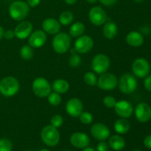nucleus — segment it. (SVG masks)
I'll use <instances>...</instances> for the list:
<instances>
[{
  "label": "nucleus",
  "mask_w": 151,
  "mask_h": 151,
  "mask_svg": "<svg viewBox=\"0 0 151 151\" xmlns=\"http://www.w3.org/2000/svg\"><path fill=\"white\" fill-rule=\"evenodd\" d=\"M32 23L28 21H23L20 22L14 29L15 37L19 39H25L28 38L32 32Z\"/></svg>",
  "instance_id": "17"
},
{
  "label": "nucleus",
  "mask_w": 151,
  "mask_h": 151,
  "mask_svg": "<svg viewBox=\"0 0 151 151\" xmlns=\"http://www.w3.org/2000/svg\"><path fill=\"white\" fill-rule=\"evenodd\" d=\"M12 142L8 139L3 138L0 139V151H11Z\"/></svg>",
  "instance_id": "32"
},
{
  "label": "nucleus",
  "mask_w": 151,
  "mask_h": 151,
  "mask_svg": "<svg viewBox=\"0 0 151 151\" xmlns=\"http://www.w3.org/2000/svg\"><path fill=\"white\" fill-rule=\"evenodd\" d=\"M132 72L135 77L139 78H145L150 72V63L143 58H137L132 63Z\"/></svg>",
  "instance_id": "7"
},
{
  "label": "nucleus",
  "mask_w": 151,
  "mask_h": 151,
  "mask_svg": "<svg viewBox=\"0 0 151 151\" xmlns=\"http://www.w3.org/2000/svg\"><path fill=\"white\" fill-rule=\"evenodd\" d=\"M94 47V41L89 35H83L78 37L75 42V49L80 54L89 52Z\"/></svg>",
  "instance_id": "11"
},
{
  "label": "nucleus",
  "mask_w": 151,
  "mask_h": 151,
  "mask_svg": "<svg viewBox=\"0 0 151 151\" xmlns=\"http://www.w3.org/2000/svg\"><path fill=\"white\" fill-rule=\"evenodd\" d=\"M144 145L147 148L151 149V135L147 136L144 139Z\"/></svg>",
  "instance_id": "40"
},
{
  "label": "nucleus",
  "mask_w": 151,
  "mask_h": 151,
  "mask_svg": "<svg viewBox=\"0 0 151 151\" xmlns=\"http://www.w3.org/2000/svg\"><path fill=\"white\" fill-rule=\"evenodd\" d=\"M71 46V37L66 32H58L52 40V47L58 54H64L69 51Z\"/></svg>",
  "instance_id": "4"
},
{
  "label": "nucleus",
  "mask_w": 151,
  "mask_h": 151,
  "mask_svg": "<svg viewBox=\"0 0 151 151\" xmlns=\"http://www.w3.org/2000/svg\"><path fill=\"white\" fill-rule=\"evenodd\" d=\"M78 0H64V1L66 2V4H69V5H72V4H75L77 2Z\"/></svg>",
  "instance_id": "41"
},
{
  "label": "nucleus",
  "mask_w": 151,
  "mask_h": 151,
  "mask_svg": "<svg viewBox=\"0 0 151 151\" xmlns=\"http://www.w3.org/2000/svg\"><path fill=\"white\" fill-rule=\"evenodd\" d=\"M74 16L70 11H63L59 16L58 22L63 26H68L73 22Z\"/></svg>",
  "instance_id": "26"
},
{
  "label": "nucleus",
  "mask_w": 151,
  "mask_h": 151,
  "mask_svg": "<svg viewBox=\"0 0 151 151\" xmlns=\"http://www.w3.org/2000/svg\"><path fill=\"white\" fill-rule=\"evenodd\" d=\"M9 15L15 21H22L28 16L29 7L23 1H13L9 6Z\"/></svg>",
  "instance_id": "2"
},
{
  "label": "nucleus",
  "mask_w": 151,
  "mask_h": 151,
  "mask_svg": "<svg viewBox=\"0 0 151 151\" xmlns=\"http://www.w3.org/2000/svg\"><path fill=\"white\" fill-rule=\"evenodd\" d=\"M39 151H50V150H47V149H42V150H39Z\"/></svg>",
  "instance_id": "47"
},
{
  "label": "nucleus",
  "mask_w": 151,
  "mask_h": 151,
  "mask_svg": "<svg viewBox=\"0 0 151 151\" xmlns=\"http://www.w3.org/2000/svg\"><path fill=\"white\" fill-rule=\"evenodd\" d=\"M50 123H51V125H52L53 127L58 128L63 125V118L62 117L61 115L55 114L53 116H52L51 119H50Z\"/></svg>",
  "instance_id": "31"
},
{
  "label": "nucleus",
  "mask_w": 151,
  "mask_h": 151,
  "mask_svg": "<svg viewBox=\"0 0 151 151\" xmlns=\"http://www.w3.org/2000/svg\"><path fill=\"white\" fill-rule=\"evenodd\" d=\"M114 131L119 134H125L130 130L131 125H130L129 122L125 118H120L117 119L115 122L114 125Z\"/></svg>",
  "instance_id": "25"
},
{
  "label": "nucleus",
  "mask_w": 151,
  "mask_h": 151,
  "mask_svg": "<svg viewBox=\"0 0 151 151\" xmlns=\"http://www.w3.org/2000/svg\"><path fill=\"white\" fill-rule=\"evenodd\" d=\"M133 151H141V150H133Z\"/></svg>",
  "instance_id": "48"
},
{
  "label": "nucleus",
  "mask_w": 151,
  "mask_h": 151,
  "mask_svg": "<svg viewBox=\"0 0 151 151\" xmlns=\"http://www.w3.org/2000/svg\"><path fill=\"white\" fill-rule=\"evenodd\" d=\"M86 30V27L83 23L81 22H76L71 25L69 28V35L73 38H78L83 35Z\"/></svg>",
  "instance_id": "24"
},
{
  "label": "nucleus",
  "mask_w": 151,
  "mask_h": 151,
  "mask_svg": "<svg viewBox=\"0 0 151 151\" xmlns=\"http://www.w3.org/2000/svg\"><path fill=\"white\" fill-rule=\"evenodd\" d=\"M126 42L132 47H139L144 43V37L137 31H131L127 35Z\"/></svg>",
  "instance_id": "20"
},
{
  "label": "nucleus",
  "mask_w": 151,
  "mask_h": 151,
  "mask_svg": "<svg viewBox=\"0 0 151 151\" xmlns=\"http://www.w3.org/2000/svg\"><path fill=\"white\" fill-rule=\"evenodd\" d=\"M118 86L119 90L125 94L134 93L137 90L138 83L136 77L131 74L126 73L120 77L118 80Z\"/></svg>",
  "instance_id": "5"
},
{
  "label": "nucleus",
  "mask_w": 151,
  "mask_h": 151,
  "mask_svg": "<svg viewBox=\"0 0 151 151\" xmlns=\"http://www.w3.org/2000/svg\"><path fill=\"white\" fill-rule=\"evenodd\" d=\"M109 144L105 141H100V142L97 145V151H109Z\"/></svg>",
  "instance_id": "35"
},
{
  "label": "nucleus",
  "mask_w": 151,
  "mask_h": 151,
  "mask_svg": "<svg viewBox=\"0 0 151 151\" xmlns=\"http://www.w3.org/2000/svg\"><path fill=\"white\" fill-rule=\"evenodd\" d=\"M83 151H97L95 150V149H94L93 147H86V148L83 149Z\"/></svg>",
  "instance_id": "43"
},
{
  "label": "nucleus",
  "mask_w": 151,
  "mask_h": 151,
  "mask_svg": "<svg viewBox=\"0 0 151 151\" xmlns=\"http://www.w3.org/2000/svg\"><path fill=\"white\" fill-rule=\"evenodd\" d=\"M76 50H75V47H74L73 49H72V50H71V54L72 55H75V54H76Z\"/></svg>",
  "instance_id": "45"
},
{
  "label": "nucleus",
  "mask_w": 151,
  "mask_h": 151,
  "mask_svg": "<svg viewBox=\"0 0 151 151\" xmlns=\"http://www.w3.org/2000/svg\"><path fill=\"white\" fill-rule=\"evenodd\" d=\"M47 34L44 30L38 29L32 33L28 37V43L30 47L32 48L38 49L43 47L47 42Z\"/></svg>",
  "instance_id": "14"
},
{
  "label": "nucleus",
  "mask_w": 151,
  "mask_h": 151,
  "mask_svg": "<svg viewBox=\"0 0 151 151\" xmlns=\"http://www.w3.org/2000/svg\"><path fill=\"white\" fill-rule=\"evenodd\" d=\"M70 142L76 148L84 149L89 145L90 139L85 133L76 132L71 136Z\"/></svg>",
  "instance_id": "18"
},
{
  "label": "nucleus",
  "mask_w": 151,
  "mask_h": 151,
  "mask_svg": "<svg viewBox=\"0 0 151 151\" xmlns=\"http://www.w3.org/2000/svg\"><path fill=\"white\" fill-rule=\"evenodd\" d=\"M144 86L145 89L148 91H151V75L145 77L144 81Z\"/></svg>",
  "instance_id": "36"
},
{
  "label": "nucleus",
  "mask_w": 151,
  "mask_h": 151,
  "mask_svg": "<svg viewBox=\"0 0 151 151\" xmlns=\"http://www.w3.org/2000/svg\"><path fill=\"white\" fill-rule=\"evenodd\" d=\"M115 113L121 118H129L134 114V107L130 102L127 100H119L116 102L114 106Z\"/></svg>",
  "instance_id": "13"
},
{
  "label": "nucleus",
  "mask_w": 151,
  "mask_h": 151,
  "mask_svg": "<svg viewBox=\"0 0 151 151\" xmlns=\"http://www.w3.org/2000/svg\"><path fill=\"white\" fill-rule=\"evenodd\" d=\"M61 24L60 22L53 18H48L43 21L42 28L43 30L50 35H56L60 32Z\"/></svg>",
  "instance_id": "19"
},
{
  "label": "nucleus",
  "mask_w": 151,
  "mask_h": 151,
  "mask_svg": "<svg viewBox=\"0 0 151 151\" xmlns=\"http://www.w3.org/2000/svg\"><path fill=\"white\" fill-rule=\"evenodd\" d=\"M109 145L114 150H122L125 146V139L119 135H113L109 137Z\"/></svg>",
  "instance_id": "22"
},
{
  "label": "nucleus",
  "mask_w": 151,
  "mask_h": 151,
  "mask_svg": "<svg viewBox=\"0 0 151 151\" xmlns=\"http://www.w3.org/2000/svg\"><path fill=\"white\" fill-rule=\"evenodd\" d=\"M20 84L16 78L7 76L0 81V93L4 97H10L16 95L19 91Z\"/></svg>",
  "instance_id": "1"
},
{
  "label": "nucleus",
  "mask_w": 151,
  "mask_h": 151,
  "mask_svg": "<svg viewBox=\"0 0 151 151\" xmlns=\"http://www.w3.org/2000/svg\"><path fill=\"white\" fill-rule=\"evenodd\" d=\"M4 28H3L1 26H0V41L4 38Z\"/></svg>",
  "instance_id": "42"
},
{
  "label": "nucleus",
  "mask_w": 151,
  "mask_h": 151,
  "mask_svg": "<svg viewBox=\"0 0 151 151\" xmlns=\"http://www.w3.org/2000/svg\"><path fill=\"white\" fill-rule=\"evenodd\" d=\"M81 63V58L79 55L75 54L72 55L71 57L69 58V64L71 67H78V66H80Z\"/></svg>",
  "instance_id": "33"
},
{
  "label": "nucleus",
  "mask_w": 151,
  "mask_h": 151,
  "mask_svg": "<svg viewBox=\"0 0 151 151\" xmlns=\"http://www.w3.org/2000/svg\"><path fill=\"white\" fill-rule=\"evenodd\" d=\"M118 32V27L114 22H108L104 24L103 27V34L107 39H114Z\"/></svg>",
  "instance_id": "21"
},
{
  "label": "nucleus",
  "mask_w": 151,
  "mask_h": 151,
  "mask_svg": "<svg viewBox=\"0 0 151 151\" xmlns=\"http://www.w3.org/2000/svg\"><path fill=\"white\" fill-rule=\"evenodd\" d=\"M20 55L24 60H30L34 55L33 48L29 45H24L21 48Z\"/></svg>",
  "instance_id": "27"
},
{
  "label": "nucleus",
  "mask_w": 151,
  "mask_h": 151,
  "mask_svg": "<svg viewBox=\"0 0 151 151\" xmlns=\"http://www.w3.org/2000/svg\"><path fill=\"white\" fill-rule=\"evenodd\" d=\"M41 137L43 142L49 147H55L60 142L58 130L51 125L43 128L41 132Z\"/></svg>",
  "instance_id": "3"
},
{
  "label": "nucleus",
  "mask_w": 151,
  "mask_h": 151,
  "mask_svg": "<svg viewBox=\"0 0 151 151\" xmlns=\"http://www.w3.org/2000/svg\"><path fill=\"white\" fill-rule=\"evenodd\" d=\"M34 94L38 97H46L52 92V86L49 81L44 78H37L32 83Z\"/></svg>",
  "instance_id": "6"
},
{
  "label": "nucleus",
  "mask_w": 151,
  "mask_h": 151,
  "mask_svg": "<svg viewBox=\"0 0 151 151\" xmlns=\"http://www.w3.org/2000/svg\"><path fill=\"white\" fill-rule=\"evenodd\" d=\"M69 83L67 81L63 79H57L52 83V88L55 92H57L58 94H62L67 92L69 89Z\"/></svg>",
  "instance_id": "23"
},
{
  "label": "nucleus",
  "mask_w": 151,
  "mask_h": 151,
  "mask_svg": "<svg viewBox=\"0 0 151 151\" xmlns=\"http://www.w3.org/2000/svg\"><path fill=\"white\" fill-rule=\"evenodd\" d=\"M111 61L106 55L98 54L95 55L91 61V68L95 73L102 74L107 72L110 68Z\"/></svg>",
  "instance_id": "8"
},
{
  "label": "nucleus",
  "mask_w": 151,
  "mask_h": 151,
  "mask_svg": "<svg viewBox=\"0 0 151 151\" xmlns=\"http://www.w3.org/2000/svg\"><path fill=\"white\" fill-rule=\"evenodd\" d=\"M83 110V105L81 100L74 97L69 100L66 105V113L72 117H79Z\"/></svg>",
  "instance_id": "15"
},
{
  "label": "nucleus",
  "mask_w": 151,
  "mask_h": 151,
  "mask_svg": "<svg viewBox=\"0 0 151 151\" xmlns=\"http://www.w3.org/2000/svg\"><path fill=\"white\" fill-rule=\"evenodd\" d=\"M48 102L51 106H58L61 103V97L57 92H51L48 96Z\"/></svg>",
  "instance_id": "29"
},
{
  "label": "nucleus",
  "mask_w": 151,
  "mask_h": 151,
  "mask_svg": "<svg viewBox=\"0 0 151 151\" xmlns=\"http://www.w3.org/2000/svg\"><path fill=\"white\" fill-rule=\"evenodd\" d=\"M25 151H29V150H25Z\"/></svg>",
  "instance_id": "49"
},
{
  "label": "nucleus",
  "mask_w": 151,
  "mask_h": 151,
  "mask_svg": "<svg viewBox=\"0 0 151 151\" xmlns=\"http://www.w3.org/2000/svg\"><path fill=\"white\" fill-rule=\"evenodd\" d=\"M88 19L92 24L95 26H101L107 21V14L101 7L95 6L90 9Z\"/></svg>",
  "instance_id": "10"
},
{
  "label": "nucleus",
  "mask_w": 151,
  "mask_h": 151,
  "mask_svg": "<svg viewBox=\"0 0 151 151\" xmlns=\"http://www.w3.org/2000/svg\"><path fill=\"white\" fill-rule=\"evenodd\" d=\"M41 2V0H27V3L29 7H35Z\"/></svg>",
  "instance_id": "39"
},
{
  "label": "nucleus",
  "mask_w": 151,
  "mask_h": 151,
  "mask_svg": "<svg viewBox=\"0 0 151 151\" xmlns=\"http://www.w3.org/2000/svg\"><path fill=\"white\" fill-rule=\"evenodd\" d=\"M103 104L106 107L109 108V109H112V108H114L115 105H116V100L112 96H106L103 98Z\"/></svg>",
  "instance_id": "34"
},
{
  "label": "nucleus",
  "mask_w": 151,
  "mask_h": 151,
  "mask_svg": "<svg viewBox=\"0 0 151 151\" xmlns=\"http://www.w3.org/2000/svg\"><path fill=\"white\" fill-rule=\"evenodd\" d=\"M15 37L14 31L11 29H8L7 31H4V38L7 40H11Z\"/></svg>",
  "instance_id": "37"
},
{
  "label": "nucleus",
  "mask_w": 151,
  "mask_h": 151,
  "mask_svg": "<svg viewBox=\"0 0 151 151\" xmlns=\"http://www.w3.org/2000/svg\"><path fill=\"white\" fill-rule=\"evenodd\" d=\"M98 1L105 6H112L117 1V0H98Z\"/></svg>",
  "instance_id": "38"
},
{
  "label": "nucleus",
  "mask_w": 151,
  "mask_h": 151,
  "mask_svg": "<svg viewBox=\"0 0 151 151\" xmlns=\"http://www.w3.org/2000/svg\"><path fill=\"white\" fill-rule=\"evenodd\" d=\"M134 112L136 118L139 122H147L151 119V107L147 103H139Z\"/></svg>",
  "instance_id": "16"
},
{
  "label": "nucleus",
  "mask_w": 151,
  "mask_h": 151,
  "mask_svg": "<svg viewBox=\"0 0 151 151\" xmlns=\"http://www.w3.org/2000/svg\"><path fill=\"white\" fill-rule=\"evenodd\" d=\"M134 1H135L136 2H137V3H142V2H143L145 0H134Z\"/></svg>",
  "instance_id": "46"
},
{
  "label": "nucleus",
  "mask_w": 151,
  "mask_h": 151,
  "mask_svg": "<svg viewBox=\"0 0 151 151\" xmlns=\"http://www.w3.org/2000/svg\"><path fill=\"white\" fill-rule=\"evenodd\" d=\"M80 121L84 125H89L93 121V116L91 113L87 111H83L79 116Z\"/></svg>",
  "instance_id": "30"
},
{
  "label": "nucleus",
  "mask_w": 151,
  "mask_h": 151,
  "mask_svg": "<svg viewBox=\"0 0 151 151\" xmlns=\"http://www.w3.org/2000/svg\"><path fill=\"white\" fill-rule=\"evenodd\" d=\"M97 85L100 89L104 91H111L117 86L118 79L114 74L105 72L97 79Z\"/></svg>",
  "instance_id": "9"
},
{
  "label": "nucleus",
  "mask_w": 151,
  "mask_h": 151,
  "mask_svg": "<svg viewBox=\"0 0 151 151\" xmlns=\"http://www.w3.org/2000/svg\"><path fill=\"white\" fill-rule=\"evenodd\" d=\"M84 82L88 86H94L97 83V78L94 73L91 72H88L84 75L83 77Z\"/></svg>",
  "instance_id": "28"
},
{
  "label": "nucleus",
  "mask_w": 151,
  "mask_h": 151,
  "mask_svg": "<svg viewBox=\"0 0 151 151\" xmlns=\"http://www.w3.org/2000/svg\"><path fill=\"white\" fill-rule=\"evenodd\" d=\"M86 1H88V3H90V4H95L98 0H86Z\"/></svg>",
  "instance_id": "44"
},
{
  "label": "nucleus",
  "mask_w": 151,
  "mask_h": 151,
  "mask_svg": "<svg viewBox=\"0 0 151 151\" xmlns=\"http://www.w3.org/2000/svg\"><path fill=\"white\" fill-rule=\"evenodd\" d=\"M91 136L98 141H106L110 137V130L105 124L97 122L94 124L90 129Z\"/></svg>",
  "instance_id": "12"
}]
</instances>
